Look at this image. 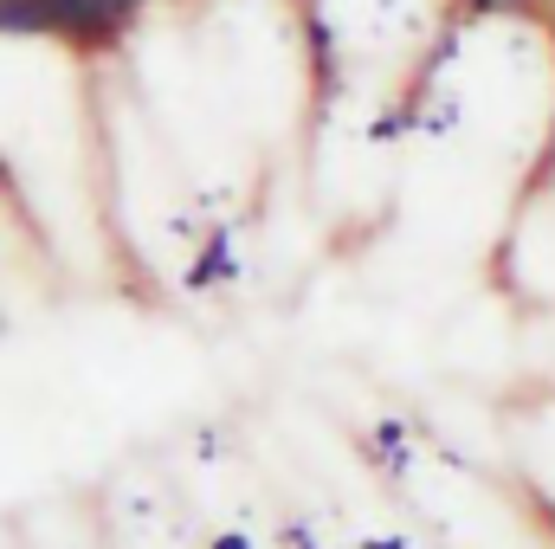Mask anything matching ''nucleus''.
<instances>
[{"instance_id":"1","label":"nucleus","mask_w":555,"mask_h":549,"mask_svg":"<svg viewBox=\"0 0 555 549\" xmlns=\"http://www.w3.org/2000/svg\"><path fill=\"white\" fill-rule=\"evenodd\" d=\"M0 33H59L52 0H0Z\"/></svg>"},{"instance_id":"2","label":"nucleus","mask_w":555,"mask_h":549,"mask_svg":"<svg viewBox=\"0 0 555 549\" xmlns=\"http://www.w3.org/2000/svg\"><path fill=\"white\" fill-rule=\"evenodd\" d=\"M233 272V246H227V240H214V246H207V253H201V266H194V284H214V278H227Z\"/></svg>"},{"instance_id":"3","label":"nucleus","mask_w":555,"mask_h":549,"mask_svg":"<svg viewBox=\"0 0 555 549\" xmlns=\"http://www.w3.org/2000/svg\"><path fill=\"white\" fill-rule=\"evenodd\" d=\"M375 452H382L388 465H401V459H408V446H401V420H382V426H375Z\"/></svg>"},{"instance_id":"4","label":"nucleus","mask_w":555,"mask_h":549,"mask_svg":"<svg viewBox=\"0 0 555 549\" xmlns=\"http://www.w3.org/2000/svg\"><path fill=\"white\" fill-rule=\"evenodd\" d=\"M214 549H253V544H246L240 531H227V537H214Z\"/></svg>"}]
</instances>
